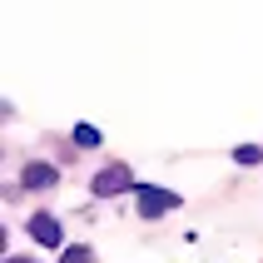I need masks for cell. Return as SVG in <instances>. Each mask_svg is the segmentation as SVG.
I'll list each match as a JSON object with an SVG mask.
<instances>
[{
	"instance_id": "7",
	"label": "cell",
	"mask_w": 263,
	"mask_h": 263,
	"mask_svg": "<svg viewBox=\"0 0 263 263\" xmlns=\"http://www.w3.org/2000/svg\"><path fill=\"white\" fill-rule=\"evenodd\" d=\"M60 263H95V253H89V249H70Z\"/></svg>"
},
{
	"instance_id": "1",
	"label": "cell",
	"mask_w": 263,
	"mask_h": 263,
	"mask_svg": "<svg viewBox=\"0 0 263 263\" xmlns=\"http://www.w3.org/2000/svg\"><path fill=\"white\" fill-rule=\"evenodd\" d=\"M129 184H134V174L124 169V164H104L100 174H95V184H89V189L100 194V199H109V194H124Z\"/></svg>"
},
{
	"instance_id": "3",
	"label": "cell",
	"mask_w": 263,
	"mask_h": 263,
	"mask_svg": "<svg viewBox=\"0 0 263 263\" xmlns=\"http://www.w3.org/2000/svg\"><path fill=\"white\" fill-rule=\"evenodd\" d=\"M30 234H35V243L55 249V243H60V223L50 219V214H35V219H30Z\"/></svg>"
},
{
	"instance_id": "8",
	"label": "cell",
	"mask_w": 263,
	"mask_h": 263,
	"mask_svg": "<svg viewBox=\"0 0 263 263\" xmlns=\"http://www.w3.org/2000/svg\"><path fill=\"white\" fill-rule=\"evenodd\" d=\"M5 263H35V258H5Z\"/></svg>"
},
{
	"instance_id": "5",
	"label": "cell",
	"mask_w": 263,
	"mask_h": 263,
	"mask_svg": "<svg viewBox=\"0 0 263 263\" xmlns=\"http://www.w3.org/2000/svg\"><path fill=\"white\" fill-rule=\"evenodd\" d=\"M74 144H80V149H95V144H100V129L80 124V129H74Z\"/></svg>"
},
{
	"instance_id": "2",
	"label": "cell",
	"mask_w": 263,
	"mask_h": 263,
	"mask_svg": "<svg viewBox=\"0 0 263 263\" xmlns=\"http://www.w3.org/2000/svg\"><path fill=\"white\" fill-rule=\"evenodd\" d=\"M169 209H179V194L154 189V184L139 189V214H144V219H159V214H169Z\"/></svg>"
},
{
	"instance_id": "4",
	"label": "cell",
	"mask_w": 263,
	"mask_h": 263,
	"mask_svg": "<svg viewBox=\"0 0 263 263\" xmlns=\"http://www.w3.org/2000/svg\"><path fill=\"white\" fill-rule=\"evenodd\" d=\"M50 184H55V169L50 164H30L25 169V189H50Z\"/></svg>"
},
{
	"instance_id": "6",
	"label": "cell",
	"mask_w": 263,
	"mask_h": 263,
	"mask_svg": "<svg viewBox=\"0 0 263 263\" xmlns=\"http://www.w3.org/2000/svg\"><path fill=\"white\" fill-rule=\"evenodd\" d=\"M258 159H263L258 144H243V149H238V164H258Z\"/></svg>"
}]
</instances>
